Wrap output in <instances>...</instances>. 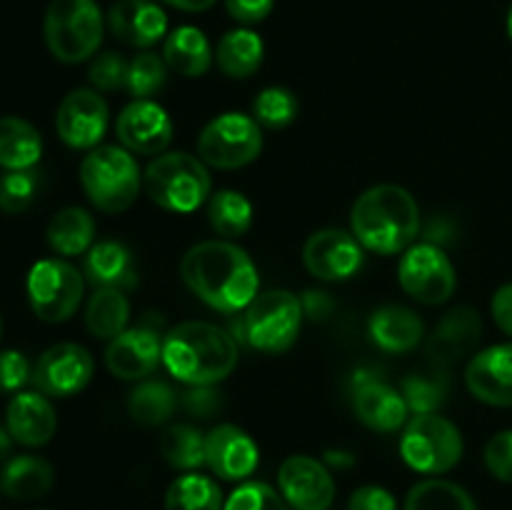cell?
<instances>
[{"instance_id":"obj_1","label":"cell","mask_w":512,"mask_h":510,"mask_svg":"<svg viewBox=\"0 0 512 510\" xmlns=\"http://www.w3.org/2000/svg\"><path fill=\"white\" fill-rule=\"evenodd\" d=\"M180 275L190 293L220 313H238L258 295L253 258L233 240H203L183 255Z\"/></svg>"},{"instance_id":"obj_2","label":"cell","mask_w":512,"mask_h":510,"mask_svg":"<svg viewBox=\"0 0 512 510\" xmlns=\"http://www.w3.org/2000/svg\"><path fill=\"white\" fill-rule=\"evenodd\" d=\"M163 365L190 388H210L228 378L238 365L233 335L203 320H188L163 338Z\"/></svg>"},{"instance_id":"obj_3","label":"cell","mask_w":512,"mask_h":510,"mask_svg":"<svg viewBox=\"0 0 512 510\" xmlns=\"http://www.w3.org/2000/svg\"><path fill=\"white\" fill-rule=\"evenodd\" d=\"M418 230V200L400 185H373L358 195L350 210V233L370 253H405L415 245Z\"/></svg>"},{"instance_id":"obj_4","label":"cell","mask_w":512,"mask_h":510,"mask_svg":"<svg viewBox=\"0 0 512 510\" xmlns=\"http://www.w3.org/2000/svg\"><path fill=\"white\" fill-rule=\"evenodd\" d=\"M80 185L103 213H123L138 200L143 173L123 145H98L80 163Z\"/></svg>"},{"instance_id":"obj_5","label":"cell","mask_w":512,"mask_h":510,"mask_svg":"<svg viewBox=\"0 0 512 510\" xmlns=\"http://www.w3.org/2000/svg\"><path fill=\"white\" fill-rule=\"evenodd\" d=\"M143 188L168 213H193L213 195L208 165L190 153H163L143 173Z\"/></svg>"},{"instance_id":"obj_6","label":"cell","mask_w":512,"mask_h":510,"mask_svg":"<svg viewBox=\"0 0 512 510\" xmlns=\"http://www.w3.org/2000/svg\"><path fill=\"white\" fill-rule=\"evenodd\" d=\"M105 18L95 0H50L43 20L45 45L60 63H85L103 43Z\"/></svg>"},{"instance_id":"obj_7","label":"cell","mask_w":512,"mask_h":510,"mask_svg":"<svg viewBox=\"0 0 512 510\" xmlns=\"http://www.w3.org/2000/svg\"><path fill=\"white\" fill-rule=\"evenodd\" d=\"M303 325V303L290 290L275 288L258 293L243 310V338L253 350L283 355L295 345Z\"/></svg>"},{"instance_id":"obj_8","label":"cell","mask_w":512,"mask_h":510,"mask_svg":"<svg viewBox=\"0 0 512 510\" xmlns=\"http://www.w3.org/2000/svg\"><path fill=\"white\" fill-rule=\"evenodd\" d=\"M463 433L438 413L413 415L400 435V455L408 468L425 475H443L463 460Z\"/></svg>"},{"instance_id":"obj_9","label":"cell","mask_w":512,"mask_h":510,"mask_svg":"<svg viewBox=\"0 0 512 510\" xmlns=\"http://www.w3.org/2000/svg\"><path fill=\"white\" fill-rule=\"evenodd\" d=\"M263 128L253 115L223 113L210 120L198 135V158L218 170H238L258 160Z\"/></svg>"},{"instance_id":"obj_10","label":"cell","mask_w":512,"mask_h":510,"mask_svg":"<svg viewBox=\"0 0 512 510\" xmlns=\"http://www.w3.org/2000/svg\"><path fill=\"white\" fill-rule=\"evenodd\" d=\"M85 275L60 258H45L30 268L28 300L45 323H65L83 303Z\"/></svg>"},{"instance_id":"obj_11","label":"cell","mask_w":512,"mask_h":510,"mask_svg":"<svg viewBox=\"0 0 512 510\" xmlns=\"http://www.w3.org/2000/svg\"><path fill=\"white\" fill-rule=\"evenodd\" d=\"M398 283L418 303L443 305L453 298L458 275L448 253L428 240L405 250L398 265Z\"/></svg>"},{"instance_id":"obj_12","label":"cell","mask_w":512,"mask_h":510,"mask_svg":"<svg viewBox=\"0 0 512 510\" xmlns=\"http://www.w3.org/2000/svg\"><path fill=\"white\" fill-rule=\"evenodd\" d=\"M365 248L353 233L343 228L315 230L303 245V265L313 278L340 283L358 275L363 268Z\"/></svg>"},{"instance_id":"obj_13","label":"cell","mask_w":512,"mask_h":510,"mask_svg":"<svg viewBox=\"0 0 512 510\" xmlns=\"http://www.w3.org/2000/svg\"><path fill=\"white\" fill-rule=\"evenodd\" d=\"M108 103L98 90L75 88L58 105L55 130L68 148L93 150L108 133Z\"/></svg>"},{"instance_id":"obj_14","label":"cell","mask_w":512,"mask_h":510,"mask_svg":"<svg viewBox=\"0 0 512 510\" xmlns=\"http://www.w3.org/2000/svg\"><path fill=\"white\" fill-rule=\"evenodd\" d=\"M93 355L78 343L50 345L33 368V383L50 398H70L93 380Z\"/></svg>"},{"instance_id":"obj_15","label":"cell","mask_w":512,"mask_h":510,"mask_svg":"<svg viewBox=\"0 0 512 510\" xmlns=\"http://www.w3.org/2000/svg\"><path fill=\"white\" fill-rule=\"evenodd\" d=\"M278 488L293 510H328L335 500V480L328 465L310 455H290L280 465Z\"/></svg>"},{"instance_id":"obj_16","label":"cell","mask_w":512,"mask_h":510,"mask_svg":"<svg viewBox=\"0 0 512 510\" xmlns=\"http://www.w3.org/2000/svg\"><path fill=\"white\" fill-rule=\"evenodd\" d=\"M115 133L133 155H160L173 140V120L155 100H133L120 110Z\"/></svg>"},{"instance_id":"obj_17","label":"cell","mask_w":512,"mask_h":510,"mask_svg":"<svg viewBox=\"0 0 512 510\" xmlns=\"http://www.w3.org/2000/svg\"><path fill=\"white\" fill-rule=\"evenodd\" d=\"M353 408L360 423L375 433H395L408 423V403L403 393L373 373H355Z\"/></svg>"},{"instance_id":"obj_18","label":"cell","mask_w":512,"mask_h":510,"mask_svg":"<svg viewBox=\"0 0 512 510\" xmlns=\"http://www.w3.org/2000/svg\"><path fill=\"white\" fill-rule=\"evenodd\" d=\"M260 463L258 443L233 423H220L205 435V465L220 480H245Z\"/></svg>"},{"instance_id":"obj_19","label":"cell","mask_w":512,"mask_h":510,"mask_svg":"<svg viewBox=\"0 0 512 510\" xmlns=\"http://www.w3.org/2000/svg\"><path fill=\"white\" fill-rule=\"evenodd\" d=\"M465 385L480 403L512 408V343L490 345L473 355L465 368Z\"/></svg>"},{"instance_id":"obj_20","label":"cell","mask_w":512,"mask_h":510,"mask_svg":"<svg viewBox=\"0 0 512 510\" xmlns=\"http://www.w3.org/2000/svg\"><path fill=\"white\" fill-rule=\"evenodd\" d=\"M483 338V320L470 305H458L443 315L433 333L425 340V353L438 365H455L473 355Z\"/></svg>"},{"instance_id":"obj_21","label":"cell","mask_w":512,"mask_h":510,"mask_svg":"<svg viewBox=\"0 0 512 510\" xmlns=\"http://www.w3.org/2000/svg\"><path fill=\"white\" fill-rule=\"evenodd\" d=\"M163 363V340L148 328H128L108 340L105 368L120 380H145Z\"/></svg>"},{"instance_id":"obj_22","label":"cell","mask_w":512,"mask_h":510,"mask_svg":"<svg viewBox=\"0 0 512 510\" xmlns=\"http://www.w3.org/2000/svg\"><path fill=\"white\" fill-rule=\"evenodd\" d=\"M5 428L15 443L25 448H40L53 440L58 430V415L48 395L40 390H20L5 408Z\"/></svg>"},{"instance_id":"obj_23","label":"cell","mask_w":512,"mask_h":510,"mask_svg":"<svg viewBox=\"0 0 512 510\" xmlns=\"http://www.w3.org/2000/svg\"><path fill=\"white\" fill-rule=\"evenodd\" d=\"M108 30L130 48H153L168 35V15L153 0H118L108 10Z\"/></svg>"},{"instance_id":"obj_24","label":"cell","mask_w":512,"mask_h":510,"mask_svg":"<svg viewBox=\"0 0 512 510\" xmlns=\"http://www.w3.org/2000/svg\"><path fill=\"white\" fill-rule=\"evenodd\" d=\"M370 338L385 353H410L425 338V323L405 305H383L370 315Z\"/></svg>"},{"instance_id":"obj_25","label":"cell","mask_w":512,"mask_h":510,"mask_svg":"<svg viewBox=\"0 0 512 510\" xmlns=\"http://www.w3.org/2000/svg\"><path fill=\"white\" fill-rule=\"evenodd\" d=\"M163 58L173 73L183 78H203L213 68L215 53L203 30L195 25H180L165 35Z\"/></svg>"},{"instance_id":"obj_26","label":"cell","mask_w":512,"mask_h":510,"mask_svg":"<svg viewBox=\"0 0 512 510\" xmlns=\"http://www.w3.org/2000/svg\"><path fill=\"white\" fill-rule=\"evenodd\" d=\"M83 275L95 288H133V255L118 240H100L85 253Z\"/></svg>"},{"instance_id":"obj_27","label":"cell","mask_w":512,"mask_h":510,"mask_svg":"<svg viewBox=\"0 0 512 510\" xmlns=\"http://www.w3.org/2000/svg\"><path fill=\"white\" fill-rule=\"evenodd\" d=\"M55 483L53 465L38 455H15L0 470V490L13 500H38Z\"/></svg>"},{"instance_id":"obj_28","label":"cell","mask_w":512,"mask_h":510,"mask_svg":"<svg viewBox=\"0 0 512 510\" xmlns=\"http://www.w3.org/2000/svg\"><path fill=\"white\" fill-rule=\"evenodd\" d=\"M265 45L255 30L250 28H235L220 38L218 50H215V60L223 75L233 80H245L255 75L263 65Z\"/></svg>"},{"instance_id":"obj_29","label":"cell","mask_w":512,"mask_h":510,"mask_svg":"<svg viewBox=\"0 0 512 510\" xmlns=\"http://www.w3.org/2000/svg\"><path fill=\"white\" fill-rule=\"evenodd\" d=\"M48 245L58 255L73 258V255H85L93 248L95 240V220L93 215L78 205H68V208L58 210L50 218L48 230H45Z\"/></svg>"},{"instance_id":"obj_30","label":"cell","mask_w":512,"mask_h":510,"mask_svg":"<svg viewBox=\"0 0 512 510\" xmlns=\"http://www.w3.org/2000/svg\"><path fill=\"white\" fill-rule=\"evenodd\" d=\"M43 155V138L23 118H0V165L5 170H30Z\"/></svg>"},{"instance_id":"obj_31","label":"cell","mask_w":512,"mask_h":510,"mask_svg":"<svg viewBox=\"0 0 512 510\" xmlns=\"http://www.w3.org/2000/svg\"><path fill=\"white\" fill-rule=\"evenodd\" d=\"M130 303L120 288H95L85 308V328L93 338L113 340L128 330Z\"/></svg>"},{"instance_id":"obj_32","label":"cell","mask_w":512,"mask_h":510,"mask_svg":"<svg viewBox=\"0 0 512 510\" xmlns=\"http://www.w3.org/2000/svg\"><path fill=\"white\" fill-rule=\"evenodd\" d=\"M208 223L223 240H238L253 228V203L238 190H218L208 200Z\"/></svg>"},{"instance_id":"obj_33","label":"cell","mask_w":512,"mask_h":510,"mask_svg":"<svg viewBox=\"0 0 512 510\" xmlns=\"http://www.w3.org/2000/svg\"><path fill=\"white\" fill-rule=\"evenodd\" d=\"M175 408H178V395L163 380H140L128 398L130 418L145 428L168 423Z\"/></svg>"},{"instance_id":"obj_34","label":"cell","mask_w":512,"mask_h":510,"mask_svg":"<svg viewBox=\"0 0 512 510\" xmlns=\"http://www.w3.org/2000/svg\"><path fill=\"white\" fill-rule=\"evenodd\" d=\"M223 490L198 470L183 473L165 493V510H223Z\"/></svg>"},{"instance_id":"obj_35","label":"cell","mask_w":512,"mask_h":510,"mask_svg":"<svg viewBox=\"0 0 512 510\" xmlns=\"http://www.w3.org/2000/svg\"><path fill=\"white\" fill-rule=\"evenodd\" d=\"M403 510H478V505L463 485L430 478L410 488Z\"/></svg>"},{"instance_id":"obj_36","label":"cell","mask_w":512,"mask_h":510,"mask_svg":"<svg viewBox=\"0 0 512 510\" xmlns=\"http://www.w3.org/2000/svg\"><path fill=\"white\" fill-rule=\"evenodd\" d=\"M165 463L183 473H193L205 465V435L188 423H175L160 438Z\"/></svg>"},{"instance_id":"obj_37","label":"cell","mask_w":512,"mask_h":510,"mask_svg":"<svg viewBox=\"0 0 512 510\" xmlns=\"http://www.w3.org/2000/svg\"><path fill=\"white\" fill-rule=\"evenodd\" d=\"M298 110L300 105L293 90L283 88V85H270V88L260 90L255 98L253 118L258 120L260 128L280 130L288 128L298 118Z\"/></svg>"},{"instance_id":"obj_38","label":"cell","mask_w":512,"mask_h":510,"mask_svg":"<svg viewBox=\"0 0 512 510\" xmlns=\"http://www.w3.org/2000/svg\"><path fill=\"white\" fill-rule=\"evenodd\" d=\"M168 70L170 68L163 55L143 50V53H138L130 60L125 90L133 95V100H150V95H155L165 85Z\"/></svg>"},{"instance_id":"obj_39","label":"cell","mask_w":512,"mask_h":510,"mask_svg":"<svg viewBox=\"0 0 512 510\" xmlns=\"http://www.w3.org/2000/svg\"><path fill=\"white\" fill-rule=\"evenodd\" d=\"M40 180L33 168L30 170H5L0 175V210L3 213H23L33 205L38 195Z\"/></svg>"},{"instance_id":"obj_40","label":"cell","mask_w":512,"mask_h":510,"mask_svg":"<svg viewBox=\"0 0 512 510\" xmlns=\"http://www.w3.org/2000/svg\"><path fill=\"white\" fill-rule=\"evenodd\" d=\"M223 510H288V503L268 483H243L228 495Z\"/></svg>"},{"instance_id":"obj_41","label":"cell","mask_w":512,"mask_h":510,"mask_svg":"<svg viewBox=\"0 0 512 510\" xmlns=\"http://www.w3.org/2000/svg\"><path fill=\"white\" fill-rule=\"evenodd\" d=\"M403 398L408 403V408L413 410L415 415H428L435 413V410L443 405L445 388L435 380L420 378V375H410V378L403 380Z\"/></svg>"},{"instance_id":"obj_42","label":"cell","mask_w":512,"mask_h":510,"mask_svg":"<svg viewBox=\"0 0 512 510\" xmlns=\"http://www.w3.org/2000/svg\"><path fill=\"white\" fill-rule=\"evenodd\" d=\"M128 65L130 60H125L115 50H108V53H100L98 58H93L88 70V80L98 90H105V93L108 90L125 88V83H128Z\"/></svg>"},{"instance_id":"obj_43","label":"cell","mask_w":512,"mask_h":510,"mask_svg":"<svg viewBox=\"0 0 512 510\" xmlns=\"http://www.w3.org/2000/svg\"><path fill=\"white\" fill-rule=\"evenodd\" d=\"M33 380V368L20 350H0V390L20 393Z\"/></svg>"},{"instance_id":"obj_44","label":"cell","mask_w":512,"mask_h":510,"mask_svg":"<svg viewBox=\"0 0 512 510\" xmlns=\"http://www.w3.org/2000/svg\"><path fill=\"white\" fill-rule=\"evenodd\" d=\"M485 465L503 483L512 485V430H500L485 445Z\"/></svg>"},{"instance_id":"obj_45","label":"cell","mask_w":512,"mask_h":510,"mask_svg":"<svg viewBox=\"0 0 512 510\" xmlns=\"http://www.w3.org/2000/svg\"><path fill=\"white\" fill-rule=\"evenodd\" d=\"M348 510H398L393 493L380 485H363L348 500Z\"/></svg>"},{"instance_id":"obj_46","label":"cell","mask_w":512,"mask_h":510,"mask_svg":"<svg viewBox=\"0 0 512 510\" xmlns=\"http://www.w3.org/2000/svg\"><path fill=\"white\" fill-rule=\"evenodd\" d=\"M228 8L230 18H235L243 25L263 23L270 13H273L275 0H223Z\"/></svg>"},{"instance_id":"obj_47","label":"cell","mask_w":512,"mask_h":510,"mask_svg":"<svg viewBox=\"0 0 512 510\" xmlns=\"http://www.w3.org/2000/svg\"><path fill=\"white\" fill-rule=\"evenodd\" d=\"M183 403H185V410H188L190 415H195V418H213V415L220 410V398L213 390V385H210V388L188 390Z\"/></svg>"},{"instance_id":"obj_48","label":"cell","mask_w":512,"mask_h":510,"mask_svg":"<svg viewBox=\"0 0 512 510\" xmlns=\"http://www.w3.org/2000/svg\"><path fill=\"white\" fill-rule=\"evenodd\" d=\"M490 310H493V320L498 323V328L512 338V283L500 285L495 290Z\"/></svg>"},{"instance_id":"obj_49","label":"cell","mask_w":512,"mask_h":510,"mask_svg":"<svg viewBox=\"0 0 512 510\" xmlns=\"http://www.w3.org/2000/svg\"><path fill=\"white\" fill-rule=\"evenodd\" d=\"M163 3L173 5V8L185 10V13H205V10L213 8L218 0H163Z\"/></svg>"},{"instance_id":"obj_50","label":"cell","mask_w":512,"mask_h":510,"mask_svg":"<svg viewBox=\"0 0 512 510\" xmlns=\"http://www.w3.org/2000/svg\"><path fill=\"white\" fill-rule=\"evenodd\" d=\"M10 448H13V435L8 433V428L0 425V460L10 453Z\"/></svg>"},{"instance_id":"obj_51","label":"cell","mask_w":512,"mask_h":510,"mask_svg":"<svg viewBox=\"0 0 512 510\" xmlns=\"http://www.w3.org/2000/svg\"><path fill=\"white\" fill-rule=\"evenodd\" d=\"M508 35H510V40H512V5H510V13H508Z\"/></svg>"},{"instance_id":"obj_52","label":"cell","mask_w":512,"mask_h":510,"mask_svg":"<svg viewBox=\"0 0 512 510\" xmlns=\"http://www.w3.org/2000/svg\"><path fill=\"white\" fill-rule=\"evenodd\" d=\"M0 333H3V320H0Z\"/></svg>"}]
</instances>
